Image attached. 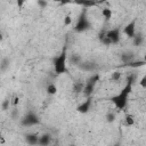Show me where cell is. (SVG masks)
<instances>
[{
	"label": "cell",
	"instance_id": "cell-1",
	"mask_svg": "<svg viewBox=\"0 0 146 146\" xmlns=\"http://www.w3.org/2000/svg\"><path fill=\"white\" fill-rule=\"evenodd\" d=\"M135 82V75H128L127 78V83L125 86L121 89V91L114 96H112L110 98V100L114 104V106L117 110H124L128 105V100H129V96L132 91V86Z\"/></svg>",
	"mask_w": 146,
	"mask_h": 146
},
{
	"label": "cell",
	"instance_id": "cell-2",
	"mask_svg": "<svg viewBox=\"0 0 146 146\" xmlns=\"http://www.w3.org/2000/svg\"><path fill=\"white\" fill-rule=\"evenodd\" d=\"M54 71L57 75L65 74L68 72L67 70V52L66 48L64 47L62 52L54 59Z\"/></svg>",
	"mask_w": 146,
	"mask_h": 146
},
{
	"label": "cell",
	"instance_id": "cell-3",
	"mask_svg": "<svg viewBox=\"0 0 146 146\" xmlns=\"http://www.w3.org/2000/svg\"><path fill=\"white\" fill-rule=\"evenodd\" d=\"M89 29H91V24H90L88 17H87L86 10H83V11L80 14V16H79V18H78V21H76V23H75L74 31L78 32V33H82V32L88 31Z\"/></svg>",
	"mask_w": 146,
	"mask_h": 146
},
{
	"label": "cell",
	"instance_id": "cell-4",
	"mask_svg": "<svg viewBox=\"0 0 146 146\" xmlns=\"http://www.w3.org/2000/svg\"><path fill=\"white\" fill-rule=\"evenodd\" d=\"M40 123V119L39 116L33 113V112H29L26 113L22 119H21V124L23 127H32V125H36Z\"/></svg>",
	"mask_w": 146,
	"mask_h": 146
},
{
	"label": "cell",
	"instance_id": "cell-5",
	"mask_svg": "<svg viewBox=\"0 0 146 146\" xmlns=\"http://www.w3.org/2000/svg\"><path fill=\"white\" fill-rule=\"evenodd\" d=\"M136 23H137V19L133 18L131 22H129L124 29H123V33L129 38V39H133V36L136 35Z\"/></svg>",
	"mask_w": 146,
	"mask_h": 146
},
{
	"label": "cell",
	"instance_id": "cell-6",
	"mask_svg": "<svg viewBox=\"0 0 146 146\" xmlns=\"http://www.w3.org/2000/svg\"><path fill=\"white\" fill-rule=\"evenodd\" d=\"M105 34H106V36L110 39V41H111L112 44L119 43V41H120V35H121L120 29H117V27H116V29H111V30L106 31Z\"/></svg>",
	"mask_w": 146,
	"mask_h": 146
},
{
	"label": "cell",
	"instance_id": "cell-7",
	"mask_svg": "<svg viewBox=\"0 0 146 146\" xmlns=\"http://www.w3.org/2000/svg\"><path fill=\"white\" fill-rule=\"evenodd\" d=\"M91 105H92V96H89L86 98V100H83L78 107H76V111L81 114H86L90 111L91 108Z\"/></svg>",
	"mask_w": 146,
	"mask_h": 146
},
{
	"label": "cell",
	"instance_id": "cell-8",
	"mask_svg": "<svg viewBox=\"0 0 146 146\" xmlns=\"http://www.w3.org/2000/svg\"><path fill=\"white\" fill-rule=\"evenodd\" d=\"M95 87H96V83H92L90 81H86V84H84V89H83V95L86 97H89V96H92V92L95 90Z\"/></svg>",
	"mask_w": 146,
	"mask_h": 146
},
{
	"label": "cell",
	"instance_id": "cell-9",
	"mask_svg": "<svg viewBox=\"0 0 146 146\" xmlns=\"http://www.w3.org/2000/svg\"><path fill=\"white\" fill-rule=\"evenodd\" d=\"M25 141L29 145H39V136L36 133H27L25 135Z\"/></svg>",
	"mask_w": 146,
	"mask_h": 146
},
{
	"label": "cell",
	"instance_id": "cell-10",
	"mask_svg": "<svg viewBox=\"0 0 146 146\" xmlns=\"http://www.w3.org/2000/svg\"><path fill=\"white\" fill-rule=\"evenodd\" d=\"M79 67L83 71H95L96 70L95 63H91V62H81L79 64Z\"/></svg>",
	"mask_w": 146,
	"mask_h": 146
},
{
	"label": "cell",
	"instance_id": "cell-11",
	"mask_svg": "<svg viewBox=\"0 0 146 146\" xmlns=\"http://www.w3.org/2000/svg\"><path fill=\"white\" fill-rule=\"evenodd\" d=\"M74 3L76 5H80V6H83L84 8H88V7H95L97 3L95 0H73Z\"/></svg>",
	"mask_w": 146,
	"mask_h": 146
},
{
	"label": "cell",
	"instance_id": "cell-12",
	"mask_svg": "<svg viewBox=\"0 0 146 146\" xmlns=\"http://www.w3.org/2000/svg\"><path fill=\"white\" fill-rule=\"evenodd\" d=\"M51 143V136L49 133H43L42 136L39 137V145L41 146H47Z\"/></svg>",
	"mask_w": 146,
	"mask_h": 146
},
{
	"label": "cell",
	"instance_id": "cell-13",
	"mask_svg": "<svg viewBox=\"0 0 146 146\" xmlns=\"http://www.w3.org/2000/svg\"><path fill=\"white\" fill-rule=\"evenodd\" d=\"M84 84H86V82H82V81H75V82L73 83V91H74L75 94H81V92H83Z\"/></svg>",
	"mask_w": 146,
	"mask_h": 146
},
{
	"label": "cell",
	"instance_id": "cell-14",
	"mask_svg": "<svg viewBox=\"0 0 146 146\" xmlns=\"http://www.w3.org/2000/svg\"><path fill=\"white\" fill-rule=\"evenodd\" d=\"M133 57H135V55L132 52H123V54H121V60L124 63V65L131 63L133 60Z\"/></svg>",
	"mask_w": 146,
	"mask_h": 146
},
{
	"label": "cell",
	"instance_id": "cell-15",
	"mask_svg": "<svg viewBox=\"0 0 146 146\" xmlns=\"http://www.w3.org/2000/svg\"><path fill=\"white\" fill-rule=\"evenodd\" d=\"M146 65V60H132L131 63L129 64H125V66H129V67H132V68H136V67H140V66H144Z\"/></svg>",
	"mask_w": 146,
	"mask_h": 146
},
{
	"label": "cell",
	"instance_id": "cell-16",
	"mask_svg": "<svg viewBox=\"0 0 146 146\" xmlns=\"http://www.w3.org/2000/svg\"><path fill=\"white\" fill-rule=\"evenodd\" d=\"M133 44L135 46H141L143 44V42H144V36H143V34L141 33H136V35L133 36Z\"/></svg>",
	"mask_w": 146,
	"mask_h": 146
},
{
	"label": "cell",
	"instance_id": "cell-17",
	"mask_svg": "<svg viewBox=\"0 0 146 146\" xmlns=\"http://www.w3.org/2000/svg\"><path fill=\"white\" fill-rule=\"evenodd\" d=\"M46 91H47V94L50 95V96L56 95V94H57V87H56V84H55V83H49V84L47 86Z\"/></svg>",
	"mask_w": 146,
	"mask_h": 146
},
{
	"label": "cell",
	"instance_id": "cell-18",
	"mask_svg": "<svg viewBox=\"0 0 146 146\" xmlns=\"http://www.w3.org/2000/svg\"><path fill=\"white\" fill-rule=\"evenodd\" d=\"M102 15H103V17H104L106 21H110V19L112 18V15H113L112 9H110V8H103Z\"/></svg>",
	"mask_w": 146,
	"mask_h": 146
},
{
	"label": "cell",
	"instance_id": "cell-19",
	"mask_svg": "<svg viewBox=\"0 0 146 146\" xmlns=\"http://www.w3.org/2000/svg\"><path fill=\"white\" fill-rule=\"evenodd\" d=\"M124 123H125V125H128V127H132V125L135 124V120H133L132 115L127 114V115L124 116Z\"/></svg>",
	"mask_w": 146,
	"mask_h": 146
},
{
	"label": "cell",
	"instance_id": "cell-20",
	"mask_svg": "<svg viewBox=\"0 0 146 146\" xmlns=\"http://www.w3.org/2000/svg\"><path fill=\"white\" fill-rule=\"evenodd\" d=\"M70 60H71V63H73L74 65H76V66H79V64L81 63V57L74 54V55H72V56H71V58H70Z\"/></svg>",
	"mask_w": 146,
	"mask_h": 146
},
{
	"label": "cell",
	"instance_id": "cell-21",
	"mask_svg": "<svg viewBox=\"0 0 146 146\" xmlns=\"http://www.w3.org/2000/svg\"><path fill=\"white\" fill-rule=\"evenodd\" d=\"M0 67H1V71H2V72L6 71V70L9 67V58H2Z\"/></svg>",
	"mask_w": 146,
	"mask_h": 146
},
{
	"label": "cell",
	"instance_id": "cell-22",
	"mask_svg": "<svg viewBox=\"0 0 146 146\" xmlns=\"http://www.w3.org/2000/svg\"><path fill=\"white\" fill-rule=\"evenodd\" d=\"M114 120H115V113L108 112V113L106 114V121L110 122V123H112V122H114Z\"/></svg>",
	"mask_w": 146,
	"mask_h": 146
},
{
	"label": "cell",
	"instance_id": "cell-23",
	"mask_svg": "<svg viewBox=\"0 0 146 146\" xmlns=\"http://www.w3.org/2000/svg\"><path fill=\"white\" fill-rule=\"evenodd\" d=\"M111 79H112L113 81H119V80L121 79V72H119V71L113 72L112 75H111Z\"/></svg>",
	"mask_w": 146,
	"mask_h": 146
},
{
	"label": "cell",
	"instance_id": "cell-24",
	"mask_svg": "<svg viewBox=\"0 0 146 146\" xmlns=\"http://www.w3.org/2000/svg\"><path fill=\"white\" fill-rule=\"evenodd\" d=\"M72 24V17L70 15H66L64 17V26H68Z\"/></svg>",
	"mask_w": 146,
	"mask_h": 146
},
{
	"label": "cell",
	"instance_id": "cell-25",
	"mask_svg": "<svg viewBox=\"0 0 146 146\" xmlns=\"http://www.w3.org/2000/svg\"><path fill=\"white\" fill-rule=\"evenodd\" d=\"M9 104H10L9 99H5V100L2 102V105H1L2 111H7V110H9Z\"/></svg>",
	"mask_w": 146,
	"mask_h": 146
},
{
	"label": "cell",
	"instance_id": "cell-26",
	"mask_svg": "<svg viewBox=\"0 0 146 146\" xmlns=\"http://www.w3.org/2000/svg\"><path fill=\"white\" fill-rule=\"evenodd\" d=\"M36 2H38V6H39L41 9H43V8H46V7L48 6V2H47L46 0H38Z\"/></svg>",
	"mask_w": 146,
	"mask_h": 146
},
{
	"label": "cell",
	"instance_id": "cell-27",
	"mask_svg": "<svg viewBox=\"0 0 146 146\" xmlns=\"http://www.w3.org/2000/svg\"><path fill=\"white\" fill-rule=\"evenodd\" d=\"M139 84H140V87H141V88L146 89V74H144V75H143V78H141V79H140V81H139Z\"/></svg>",
	"mask_w": 146,
	"mask_h": 146
},
{
	"label": "cell",
	"instance_id": "cell-28",
	"mask_svg": "<svg viewBox=\"0 0 146 146\" xmlns=\"http://www.w3.org/2000/svg\"><path fill=\"white\" fill-rule=\"evenodd\" d=\"M25 1H26V0H16V5H17L18 9H22V8H23V6H24Z\"/></svg>",
	"mask_w": 146,
	"mask_h": 146
},
{
	"label": "cell",
	"instance_id": "cell-29",
	"mask_svg": "<svg viewBox=\"0 0 146 146\" xmlns=\"http://www.w3.org/2000/svg\"><path fill=\"white\" fill-rule=\"evenodd\" d=\"M18 103H19V98H18V97H15V98L13 99V105H14V106H17Z\"/></svg>",
	"mask_w": 146,
	"mask_h": 146
},
{
	"label": "cell",
	"instance_id": "cell-30",
	"mask_svg": "<svg viewBox=\"0 0 146 146\" xmlns=\"http://www.w3.org/2000/svg\"><path fill=\"white\" fill-rule=\"evenodd\" d=\"M144 60H146V52H145V55H144Z\"/></svg>",
	"mask_w": 146,
	"mask_h": 146
}]
</instances>
